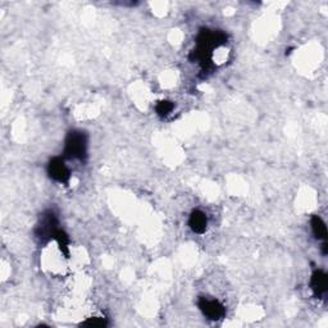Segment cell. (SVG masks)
Segmentation results:
<instances>
[{
	"instance_id": "5b68a950",
	"label": "cell",
	"mask_w": 328,
	"mask_h": 328,
	"mask_svg": "<svg viewBox=\"0 0 328 328\" xmlns=\"http://www.w3.org/2000/svg\"><path fill=\"white\" fill-rule=\"evenodd\" d=\"M189 223L192 231H195L198 234H202L207 228V217L202 211H194L191 217H190Z\"/></svg>"
},
{
	"instance_id": "ba28073f",
	"label": "cell",
	"mask_w": 328,
	"mask_h": 328,
	"mask_svg": "<svg viewBox=\"0 0 328 328\" xmlns=\"http://www.w3.org/2000/svg\"><path fill=\"white\" fill-rule=\"evenodd\" d=\"M82 326H89V327H103L105 326V322L101 321L99 318H92L86 321L85 323H82Z\"/></svg>"
},
{
	"instance_id": "7a4b0ae2",
	"label": "cell",
	"mask_w": 328,
	"mask_h": 328,
	"mask_svg": "<svg viewBox=\"0 0 328 328\" xmlns=\"http://www.w3.org/2000/svg\"><path fill=\"white\" fill-rule=\"evenodd\" d=\"M199 306L203 310V313L210 319H219L224 313L223 305L217 300L202 299L199 302Z\"/></svg>"
},
{
	"instance_id": "52a82bcc",
	"label": "cell",
	"mask_w": 328,
	"mask_h": 328,
	"mask_svg": "<svg viewBox=\"0 0 328 328\" xmlns=\"http://www.w3.org/2000/svg\"><path fill=\"white\" fill-rule=\"evenodd\" d=\"M172 109L173 105L171 101H160L159 104L156 105V112H158L160 116H167Z\"/></svg>"
},
{
	"instance_id": "8992f818",
	"label": "cell",
	"mask_w": 328,
	"mask_h": 328,
	"mask_svg": "<svg viewBox=\"0 0 328 328\" xmlns=\"http://www.w3.org/2000/svg\"><path fill=\"white\" fill-rule=\"evenodd\" d=\"M312 230L313 234L315 235L317 239H326L327 236V228H326V224L323 223L319 217H313L312 219Z\"/></svg>"
},
{
	"instance_id": "6da1fadb",
	"label": "cell",
	"mask_w": 328,
	"mask_h": 328,
	"mask_svg": "<svg viewBox=\"0 0 328 328\" xmlns=\"http://www.w3.org/2000/svg\"><path fill=\"white\" fill-rule=\"evenodd\" d=\"M65 154L69 158L81 159L86 154V137L81 132H71L65 141Z\"/></svg>"
},
{
	"instance_id": "3957f363",
	"label": "cell",
	"mask_w": 328,
	"mask_h": 328,
	"mask_svg": "<svg viewBox=\"0 0 328 328\" xmlns=\"http://www.w3.org/2000/svg\"><path fill=\"white\" fill-rule=\"evenodd\" d=\"M49 175L53 179L59 182H65L69 179V171L64 163L59 158H54L49 163Z\"/></svg>"
},
{
	"instance_id": "277c9868",
	"label": "cell",
	"mask_w": 328,
	"mask_h": 328,
	"mask_svg": "<svg viewBox=\"0 0 328 328\" xmlns=\"http://www.w3.org/2000/svg\"><path fill=\"white\" fill-rule=\"evenodd\" d=\"M312 289L317 295L326 293L327 290V276L322 270H317L312 277Z\"/></svg>"
}]
</instances>
